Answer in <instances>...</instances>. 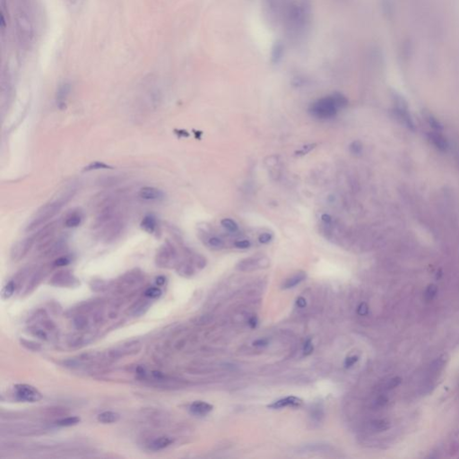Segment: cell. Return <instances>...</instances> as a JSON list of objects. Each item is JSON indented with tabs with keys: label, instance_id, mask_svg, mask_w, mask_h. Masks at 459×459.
Segmentation results:
<instances>
[{
	"label": "cell",
	"instance_id": "1",
	"mask_svg": "<svg viewBox=\"0 0 459 459\" xmlns=\"http://www.w3.org/2000/svg\"><path fill=\"white\" fill-rule=\"evenodd\" d=\"M282 17L290 35L301 37L308 29L310 20V5L308 0L285 2Z\"/></svg>",
	"mask_w": 459,
	"mask_h": 459
},
{
	"label": "cell",
	"instance_id": "2",
	"mask_svg": "<svg viewBox=\"0 0 459 459\" xmlns=\"http://www.w3.org/2000/svg\"><path fill=\"white\" fill-rule=\"evenodd\" d=\"M348 101L343 94L335 93L317 100L310 105L309 112L315 119L321 120L333 119L338 110L346 107Z\"/></svg>",
	"mask_w": 459,
	"mask_h": 459
},
{
	"label": "cell",
	"instance_id": "3",
	"mask_svg": "<svg viewBox=\"0 0 459 459\" xmlns=\"http://www.w3.org/2000/svg\"><path fill=\"white\" fill-rule=\"evenodd\" d=\"M15 29L16 39L22 49L27 50L33 40V24L30 5L15 6Z\"/></svg>",
	"mask_w": 459,
	"mask_h": 459
},
{
	"label": "cell",
	"instance_id": "4",
	"mask_svg": "<svg viewBox=\"0 0 459 459\" xmlns=\"http://www.w3.org/2000/svg\"><path fill=\"white\" fill-rule=\"evenodd\" d=\"M71 195L63 196L57 200L49 202L43 205L41 208L37 210L35 215L31 218V222L26 227V232H32L36 230L37 228L44 226L47 222H50L53 217L56 216L62 207L67 204L68 200L71 198Z\"/></svg>",
	"mask_w": 459,
	"mask_h": 459
},
{
	"label": "cell",
	"instance_id": "5",
	"mask_svg": "<svg viewBox=\"0 0 459 459\" xmlns=\"http://www.w3.org/2000/svg\"><path fill=\"white\" fill-rule=\"evenodd\" d=\"M125 223L123 220L119 216L115 217L110 222H108L104 227L101 228V237L106 243L114 242L119 239L124 232Z\"/></svg>",
	"mask_w": 459,
	"mask_h": 459
},
{
	"label": "cell",
	"instance_id": "6",
	"mask_svg": "<svg viewBox=\"0 0 459 459\" xmlns=\"http://www.w3.org/2000/svg\"><path fill=\"white\" fill-rule=\"evenodd\" d=\"M177 259L176 249L170 243H166L161 246L156 254V264L160 268H170L174 265Z\"/></svg>",
	"mask_w": 459,
	"mask_h": 459
},
{
	"label": "cell",
	"instance_id": "7",
	"mask_svg": "<svg viewBox=\"0 0 459 459\" xmlns=\"http://www.w3.org/2000/svg\"><path fill=\"white\" fill-rule=\"evenodd\" d=\"M34 243H36V234H33L17 242L11 249V258L14 261L21 260L22 258H25L27 253L31 250Z\"/></svg>",
	"mask_w": 459,
	"mask_h": 459
},
{
	"label": "cell",
	"instance_id": "8",
	"mask_svg": "<svg viewBox=\"0 0 459 459\" xmlns=\"http://www.w3.org/2000/svg\"><path fill=\"white\" fill-rule=\"evenodd\" d=\"M16 397L24 402L35 403L42 400V393L36 387L27 384H18L15 386Z\"/></svg>",
	"mask_w": 459,
	"mask_h": 459
},
{
	"label": "cell",
	"instance_id": "9",
	"mask_svg": "<svg viewBox=\"0 0 459 459\" xmlns=\"http://www.w3.org/2000/svg\"><path fill=\"white\" fill-rule=\"evenodd\" d=\"M269 260L266 257H251L240 261L237 265V269L243 272L253 271L258 269L268 268Z\"/></svg>",
	"mask_w": 459,
	"mask_h": 459
},
{
	"label": "cell",
	"instance_id": "10",
	"mask_svg": "<svg viewBox=\"0 0 459 459\" xmlns=\"http://www.w3.org/2000/svg\"><path fill=\"white\" fill-rule=\"evenodd\" d=\"M138 196L146 201H160L164 199V192L155 187H144L140 189Z\"/></svg>",
	"mask_w": 459,
	"mask_h": 459
},
{
	"label": "cell",
	"instance_id": "11",
	"mask_svg": "<svg viewBox=\"0 0 459 459\" xmlns=\"http://www.w3.org/2000/svg\"><path fill=\"white\" fill-rule=\"evenodd\" d=\"M213 410V405L204 401H195L189 406V411L196 416H205Z\"/></svg>",
	"mask_w": 459,
	"mask_h": 459
},
{
	"label": "cell",
	"instance_id": "12",
	"mask_svg": "<svg viewBox=\"0 0 459 459\" xmlns=\"http://www.w3.org/2000/svg\"><path fill=\"white\" fill-rule=\"evenodd\" d=\"M71 92V84L68 83H63L58 86L56 93V101L57 106L60 108H65L66 102L69 93Z\"/></svg>",
	"mask_w": 459,
	"mask_h": 459
},
{
	"label": "cell",
	"instance_id": "13",
	"mask_svg": "<svg viewBox=\"0 0 459 459\" xmlns=\"http://www.w3.org/2000/svg\"><path fill=\"white\" fill-rule=\"evenodd\" d=\"M331 448L328 445L325 444H310V445H306L303 447H300L298 449L299 453L302 454H308V453H313V454H320V453H326L330 450Z\"/></svg>",
	"mask_w": 459,
	"mask_h": 459
},
{
	"label": "cell",
	"instance_id": "14",
	"mask_svg": "<svg viewBox=\"0 0 459 459\" xmlns=\"http://www.w3.org/2000/svg\"><path fill=\"white\" fill-rule=\"evenodd\" d=\"M301 403H302L301 400L298 397H287L269 405V407L271 409H280V408L287 407V406H299Z\"/></svg>",
	"mask_w": 459,
	"mask_h": 459
},
{
	"label": "cell",
	"instance_id": "15",
	"mask_svg": "<svg viewBox=\"0 0 459 459\" xmlns=\"http://www.w3.org/2000/svg\"><path fill=\"white\" fill-rule=\"evenodd\" d=\"M83 213L79 210L72 211L67 215L64 225L67 228H76L79 226L83 222Z\"/></svg>",
	"mask_w": 459,
	"mask_h": 459
},
{
	"label": "cell",
	"instance_id": "16",
	"mask_svg": "<svg viewBox=\"0 0 459 459\" xmlns=\"http://www.w3.org/2000/svg\"><path fill=\"white\" fill-rule=\"evenodd\" d=\"M66 247H67V243H66V241L64 239H59L57 240L56 242H52L48 247L44 248V252L46 254L47 256H55V255H57L58 253L62 252L63 250L66 249Z\"/></svg>",
	"mask_w": 459,
	"mask_h": 459
},
{
	"label": "cell",
	"instance_id": "17",
	"mask_svg": "<svg viewBox=\"0 0 459 459\" xmlns=\"http://www.w3.org/2000/svg\"><path fill=\"white\" fill-rule=\"evenodd\" d=\"M173 442H174L173 438L167 437V436H162V437L155 438V440H153L150 443L148 448L153 451H159V450H162V449L168 448Z\"/></svg>",
	"mask_w": 459,
	"mask_h": 459
},
{
	"label": "cell",
	"instance_id": "18",
	"mask_svg": "<svg viewBox=\"0 0 459 459\" xmlns=\"http://www.w3.org/2000/svg\"><path fill=\"white\" fill-rule=\"evenodd\" d=\"M141 228L148 233H154L157 227V220L154 215H146L140 223Z\"/></svg>",
	"mask_w": 459,
	"mask_h": 459
},
{
	"label": "cell",
	"instance_id": "19",
	"mask_svg": "<svg viewBox=\"0 0 459 459\" xmlns=\"http://www.w3.org/2000/svg\"><path fill=\"white\" fill-rule=\"evenodd\" d=\"M305 278H306V273H304V272H299V273H295L294 275L291 276L290 278L287 279L284 282L283 285H282V288L284 290L294 288V286L300 284L303 280H305Z\"/></svg>",
	"mask_w": 459,
	"mask_h": 459
},
{
	"label": "cell",
	"instance_id": "20",
	"mask_svg": "<svg viewBox=\"0 0 459 459\" xmlns=\"http://www.w3.org/2000/svg\"><path fill=\"white\" fill-rule=\"evenodd\" d=\"M97 418H98V421L100 423L108 424V423H115L119 422L120 415L116 412L105 411V412L100 413Z\"/></svg>",
	"mask_w": 459,
	"mask_h": 459
},
{
	"label": "cell",
	"instance_id": "21",
	"mask_svg": "<svg viewBox=\"0 0 459 459\" xmlns=\"http://www.w3.org/2000/svg\"><path fill=\"white\" fill-rule=\"evenodd\" d=\"M112 169H113L112 166L108 165L104 162L95 161V162H92L91 163H89L87 166H85L83 170L84 171H91V170H112Z\"/></svg>",
	"mask_w": 459,
	"mask_h": 459
},
{
	"label": "cell",
	"instance_id": "22",
	"mask_svg": "<svg viewBox=\"0 0 459 459\" xmlns=\"http://www.w3.org/2000/svg\"><path fill=\"white\" fill-rule=\"evenodd\" d=\"M284 48L281 42H275L272 50V61L278 63L284 56Z\"/></svg>",
	"mask_w": 459,
	"mask_h": 459
},
{
	"label": "cell",
	"instance_id": "23",
	"mask_svg": "<svg viewBox=\"0 0 459 459\" xmlns=\"http://www.w3.org/2000/svg\"><path fill=\"white\" fill-rule=\"evenodd\" d=\"M80 421L81 419L78 416H70V417L62 418L60 420H57L56 424L57 426H61V427H70V426L77 425L80 423Z\"/></svg>",
	"mask_w": 459,
	"mask_h": 459
},
{
	"label": "cell",
	"instance_id": "24",
	"mask_svg": "<svg viewBox=\"0 0 459 459\" xmlns=\"http://www.w3.org/2000/svg\"><path fill=\"white\" fill-rule=\"evenodd\" d=\"M16 290V283L14 281H10L5 284L1 291V297L3 299H7L15 293Z\"/></svg>",
	"mask_w": 459,
	"mask_h": 459
},
{
	"label": "cell",
	"instance_id": "25",
	"mask_svg": "<svg viewBox=\"0 0 459 459\" xmlns=\"http://www.w3.org/2000/svg\"><path fill=\"white\" fill-rule=\"evenodd\" d=\"M221 224H222V227L224 228L225 230H227L229 232L235 233V232L239 231V225H238L237 222L231 219V218L222 219V221H221Z\"/></svg>",
	"mask_w": 459,
	"mask_h": 459
},
{
	"label": "cell",
	"instance_id": "26",
	"mask_svg": "<svg viewBox=\"0 0 459 459\" xmlns=\"http://www.w3.org/2000/svg\"><path fill=\"white\" fill-rule=\"evenodd\" d=\"M178 272L183 276H190L194 273V269L189 262H182L178 266Z\"/></svg>",
	"mask_w": 459,
	"mask_h": 459
},
{
	"label": "cell",
	"instance_id": "27",
	"mask_svg": "<svg viewBox=\"0 0 459 459\" xmlns=\"http://www.w3.org/2000/svg\"><path fill=\"white\" fill-rule=\"evenodd\" d=\"M207 245L212 248H215V249H222L223 247H224V243L222 241V239H220L219 237H216V236H213V237H210L207 241Z\"/></svg>",
	"mask_w": 459,
	"mask_h": 459
},
{
	"label": "cell",
	"instance_id": "28",
	"mask_svg": "<svg viewBox=\"0 0 459 459\" xmlns=\"http://www.w3.org/2000/svg\"><path fill=\"white\" fill-rule=\"evenodd\" d=\"M162 295V290L158 287H151L145 292V296L150 299H157Z\"/></svg>",
	"mask_w": 459,
	"mask_h": 459
},
{
	"label": "cell",
	"instance_id": "29",
	"mask_svg": "<svg viewBox=\"0 0 459 459\" xmlns=\"http://www.w3.org/2000/svg\"><path fill=\"white\" fill-rule=\"evenodd\" d=\"M372 428L375 431H385L388 428V424L384 420H376L372 423Z\"/></svg>",
	"mask_w": 459,
	"mask_h": 459
},
{
	"label": "cell",
	"instance_id": "30",
	"mask_svg": "<svg viewBox=\"0 0 459 459\" xmlns=\"http://www.w3.org/2000/svg\"><path fill=\"white\" fill-rule=\"evenodd\" d=\"M273 234L269 232H263L258 236V242L262 244H268L271 243L273 240Z\"/></svg>",
	"mask_w": 459,
	"mask_h": 459
},
{
	"label": "cell",
	"instance_id": "31",
	"mask_svg": "<svg viewBox=\"0 0 459 459\" xmlns=\"http://www.w3.org/2000/svg\"><path fill=\"white\" fill-rule=\"evenodd\" d=\"M251 243L248 240H239L234 243V247L240 249H247L250 248Z\"/></svg>",
	"mask_w": 459,
	"mask_h": 459
},
{
	"label": "cell",
	"instance_id": "32",
	"mask_svg": "<svg viewBox=\"0 0 459 459\" xmlns=\"http://www.w3.org/2000/svg\"><path fill=\"white\" fill-rule=\"evenodd\" d=\"M71 260L70 258L67 257V256H64V257H60V258H57L54 262H53V265L55 267H65V266H67L68 264H70Z\"/></svg>",
	"mask_w": 459,
	"mask_h": 459
},
{
	"label": "cell",
	"instance_id": "33",
	"mask_svg": "<svg viewBox=\"0 0 459 459\" xmlns=\"http://www.w3.org/2000/svg\"><path fill=\"white\" fill-rule=\"evenodd\" d=\"M313 349H314V347H313V344H312V342H311V339L309 338V339H307V340L305 341L304 346H303V353H304V355H310V354H311L312 351H313Z\"/></svg>",
	"mask_w": 459,
	"mask_h": 459
},
{
	"label": "cell",
	"instance_id": "34",
	"mask_svg": "<svg viewBox=\"0 0 459 459\" xmlns=\"http://www.w3.org/2000/svg\"><path fill=\"white\" fill-rule=\"evenodd\" d=\"M358 360H359V358H358L357 356L347 357L346 359V361H345V366H346V369H349V368H351V366H353L356 362L358 361Z\"/></svg>",
	"mask_w": 459,
	"mask_h": 459
},
{
	"label": "cell",
	"instance_id": "35",
	"mask_svg": "<svg viewBox=\"0 0 459 459\" xmlns=\"http://www.w3.org/2000/svg\"><path fill=\"white\" fill-rule=\"evenodd\" d=\"M369 312V308H368V305L365 303V302H362L361 304L359 305L358 309H357V313L360 315V316H366Z\"/></svg>",
	"mask_w": 459,
	"mask_h": 459
},
{
	"label": "cell",
	"instance_id": "36",
	"mask_svg": "<svg viewBox=\"0 0 459 459\" xmlns=\"http://www.w3.org/2000/svg\"><path fill=\"white\" fill-rule=\"evenodd\" d=\"M269 345V340L268 338H259L258 340L253 342V346L257 347H265Z\"/></svg>",
	"mask_w": 459,
	"mask_h": 459
},
{
	"label": "cell",
	"instance_id": "37",
	"mask_svg": "<svg viewBox=\"0 0 459 459\" xmlns=\"http://www.w3.org/2000/svg\"><path fill=\"white\" fill-rule=\"evenodd\" d=\"M350 149L353 155H359L361 154V145L359 142H353L350 146Z\"/></svg>",
	"mask_w": 459,
	"mask_h": 459
},
{
	"label": "cell",
	"instance_id": "38",
	"mask_svg": "<svg viewBox=\"0 0 459 459\" xmlns=\"http://www.w3.org/2000/svg\"><path fill=\"white\" fill-rule=\"evenodd\" d=\"M436 291H437V289H436L435 286H430L428 290L426 291V294H425L426 298L428 299H432V297L436 294Z\"/></svg>",
	"mask_w": 459,
	"mask_h": 459
},
{
	"label": "cell",
	"instance_id": "39",
	"mask_svg": "<svg viewBox=\"0 0 459 459\" xmlns=\"http://www.w3.org/2000/svg\"><path fill=\"white\" fill-rule=\"evenodd\" d=\"M314 146V145H309L303 146L301 149L297 152V154H299V155H306V154H308L309 152H310L311 150L313 149Z\"/></svg>",
	"mask_w": 459,
	"mask_h": 459
},
{
	"label": "cell",
	"instance_id": "40",
	"mask_svg": "<svg viewBox=\"0 0 459 459\" xmlns=\"http://www.w3.org/2000/svg\"><path fill=\"white\" fill-rule=\"evenodd\" d=\"M248 324L251 328H256L258 325V320L257 317L253 316L248 321Z\"/></svg>",
	"mask_w": 459,
	"mask_h": 459
},
{
	"label": "cell",
	"instance_id": "41",
	"mask_svg": "<svg viewBox=\"0 0 459 459\" xmlns=\"http://www.w3.org/2000/svg\"><path fill=\"white\" fill-rule=\"evenodd\" d=\"M296 304H297V306H298L299 308L302 309V308H305V307H306L307 301H306V299H305L303 297H299V298L297 299V300H296Z\"/></svg>",
	"mask_w": 459,
	"mask_h": 459
},
{
	"label": "cell",
	"instance_id": "42",
	"mask_svg": "<svg viewBox=\"0 0 459 459\" xmlns=\"http://www.w3.org/2000/svg\"><path fill=\"white\" fill-rule=\"evenodd\" d=\"M399 379L398 378H394L392 380H390V382L388 383V388H393V387H397V385L399 384Z\"/></svg>",
	"mask_w": 459,
	"mask_h": 459
},
{
	"label": "cell",
	"instance_id": "43",
	"mask_svg": "<svg viewBox=\"0 0 459 459\" xmlns=\"http://www.w3.org/2000/svg\"><path fill=\"white\" fill-rule=\"evenodd\" d=\"M165 277L164 276H158L156 278V284L159 285V286H162L163 284H165Z\"/></svg>",
	"mask_w": 459,
	"mask_h": 459
},
{
	"label": "cell",
	"instance_id": "44",
	"mask_svg": "<svg viewBox=\"0 0 459 459\" xmlns=\"http://www.w3.org/2000/svg\"><path fill=\"white\" fill-rule=\"evenodd\" d=\"M321 219H322V220H323L324 222H327V223H328V222H331L330 216H329V215H326V214H325V215H323V216H322V217H321Z\"/></svg>",
	"mask_w": 459,
	"mask_h": 459
}]
</instances>
